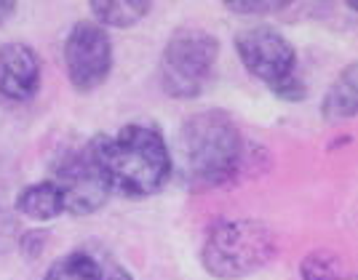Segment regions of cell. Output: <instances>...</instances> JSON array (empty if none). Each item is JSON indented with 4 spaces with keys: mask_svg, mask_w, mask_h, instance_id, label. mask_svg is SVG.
I'll list each match as a JSON object with an SVG mask.
<instances>
[{
    "mask_svg": "<svg viewBox=\"0 0 358 280\" xmlns=\"http://www.w3.org/2000/svg\"><path fill=\"white\" fill-rule=\"evenodd\" d=\"M16 14V3H0V24H6Z\"/></svg>",
    "mask_w": 358,
    "mask_h": 280,
    "instance_id": "16",
    "label": "cell"
},
{
    "mask_svg": "<svg viewBox=\"0 0 358 280\" xmlns=\"http://www.w3.org/2000/svg\"><path fill=\"white\" fill-rule=\"evenodd\" d=\"M107 259H99L89 251H73L48 267L43 280H105Z\"/></svg>",
    "mask_w": 358,
    "mask_h": 280,
    "instance_id": "12",
    "label": "cell"
},
{
    "mask_svg": "<svg viewBox=\"0 0 358 280\" xmlns=\"http://www.w3.org/2000/svg\"><path fill=\"white\" fill-rule=\"evenodd\" d=\"M89 8L99 24L126 30V27H134L136 22H142L150 14L152 3H148V0H94V3H89Z\"/></svg>",
    "mask_w": 358,
    "mask_h": 280,
    "instance_id": "11",
    "label": "cell"
},
{
    "mask_svg": "<svg viewBox=\"0 0 358 280\" xmlns=\"http://www.w3.org/2000/svg\"><path fill=\"white\" fill-rule=\"evenodd\" d=\"M236 51L249 73L262 80L275 96L286 102L305 99V83L297 78V51L273 27L243 30L236 38Z\"/></svg>",
    "mask_w": 358,
    "mask_h": 280,
    "instance_id": "4",
    "label": "cell"
},
{
    "mask_svg": "<svg viewBox=\"0 0 358 280\" xmlns=\"http://www.w3.org/2000/svg\"><path fill=\"white\" fill-rule=\"evenodd\" d=\"M54 182L59 184L62 195H64V211H70L75 216L94 214L96 208L105 206V200L110 198V187L102 179V174L96 171V165L91 163L86 147L59 163Z\"/></svg>",
    "mask_w": 358,
    "mask_h": 280,
    "instance_id": "7",
    "label": "cell"
},
{
    "mask_svg": "<svg viewBox=\"0 0 358 280\" xmlns=\"http://www.w3.org/2000/svg\"><path fill=\"white\" fill-rule=\"evenodd\" d=\"M302 280H350L343 256L334 251H310L299 265Z\"/></svg>",
    "mask_w": 358,
    "mask_h": 280,
    "instance_id": "13",
    "label": "cell"
},
{
    "mask_svg": "<svg viewBox=\"0 0 358 280\" xmlns=\"http://www.w3.org/2000/svg\"><path fill=\"white\" fill-rule=\"evenodd\" d=\"M185 177L195 187L227 184L238 171L243 139L238 126L222 110H203L185 120L179 131Z\"/></svg>",
    "mask_w": 358,
    "mask_h": 280,
    "instance_id": "2",
    "label": "cell"
},
{
    "mask_svg": "<svg viewBox=\"0 0 358 280\" xmlns=\"http://www.w3.org/2000/svg\"><path fill=\"white\" fill-rule=\"evenodd\" d=\"M91 163L107 182L110 192L129 198H150L171 177V152L158 128L129 123L115 133H102L86 145Z\"/></svg>",
    "mask_w": 358,
    "mask_h": 280,
    "instance_id": "1",
    "label": "cell"
},
{
    "mask_svg": "<svg viewBox=\"0 0 358 280\" xmlns=\"http://www.w3.org/2000/svg\"><path fill=\"white\" fill-rule=\"evenodd\" d=\"M41 89V59L27 43L0 45V96L30 102Z\"/></svg>",
    "mask_w": 358,
    "mask_h": 280,
    "instance_id": "8",
    "label": "cell"
},
{
    "mask_svg": "<svg viewBox=\"0 0 358 280\" xmlns=\"http://www.w3.org/2000/svg\"><path fill=\"white\" fill-rule=\"evenodd\" d=\"M105 280H134V278H131V275H129L120 265H115V262H110V259H107Z\"/></svg>",
    "mask_w": 358,
    "mask_h": 280,
    "instance_id": "15",
    "label": "cell"
},
{
    "mask_svg": "<svg viewBox=\"0 0 358 280\" xmlns=\"http://www.w3.org/2000/svg\"><path fill=\"white\" fill-rule=\"evenodd\" d=\"M224 8L241 16H268V14H278V11L289 8V3H284V0H265V3H259V0H252V3H238V0H233V3H224Z\"/></svg>",
    "mask_w": 358,
    "mask_h": 280,
    "instance_id": "14",
    "label": "cell"
},
{
    "mask_svg": "<svg viewBox=\"0 0 358 280\" xmlns=\"http://www.w3.org/2000/svg\"><path fill=\"white\" fill-rule=\"evenodd\" d=\"M321 112L327 120H350L358 112V67H345L343 75L327 91Z\"/></svg>",
    "mask_w": 358,
    "mask_h": 280,
    "instance_id": "10",
    "label": "cell"
},
{
    "mask_svg": "<svg viewBox=\"0 0 358 280\" xmlns=\"http://www.w3.org/2000/svg\"><path fill=\"white\" fill-rule=\"evenodd\" d=\"M64 67L78 91H94L113 70V43L99 24L78 22L64 40Z\"/></svg>",
    "mask_w": 358,
    "mask_h": 280,
    "instance_id": "6",
    "label": "cell"
},
{
    "mask_svg": "<svg viewBox=\"0 0 358 280\" xmlns=\"http://www.w3.org/2000/svg\"><path fill=\"white\" fill-rule=\"evenodd\" d=\"M275 256V237L268 224L257 219L222 221L206 235L201 262L206 272L220 280L252 275Z\"/></svg>",
    "mask_w": 358,
    "mask_h": 280,
    "instance_id": "3",
    "label": "cell"
},
{
    "mask_svg": "<svg viewBox=\"0 0 358 280\" xmlns=\"http://www.w3.org/2000/svg\"><path fill=\"white\" fill-rule=\"evenodd\" d=\"M16 211L24 214L27 219L51 221L64 214V195H62L59 184L54 179L38 182V184H30V187H24L19 192Z\"/></svg>",
    "mask_w": 358,
    "mask_h": 280,
    "instance_id": "9",
    "label": "cell"
},
{
    "mask_svg": "<svg viewBox=\"0 0 358 280\" xmlns=\"http://www.w3.org/2000/svg\"><path fill=\"white\" fill-rule=\"evenodd\" d=\"M220 59V40L206 30H179L164 48L161 86L174 99H195L206 89Z\"/></svg>",
    "mask_w": 358,
    "mask_h": 280,
    "instance_id": "5",
    "label": "cell"
}]
</instances>
